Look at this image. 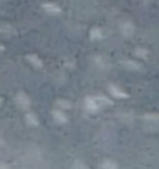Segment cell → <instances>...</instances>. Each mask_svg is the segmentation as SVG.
<instances>
[{"label": "cell", "instance_id": "cell-1", "mask_svg": "<svg viewBox=\"0 0 159 169\" xmlns=\"http://www.w3.org/2000/svg\"><path fill=\"white\" fill-rule=\"evenodd\" d=\"M17 102L23 109H27L30 105V100L24 93H19L17 96Z\"/></svg>", "mask_w": 159, "mask_h": 169}, {"label": "cell", "instance_id": "cell-2", "mask_svg": "<svg viewBox=\"0 0 159 169\" xmlns=\"http://www.w3.org/2000/svg\"><path fill=\"white\" fill-rule=\"evenodd\" d=\"M86 107L90 112H96L100 109V105L97 103L95 98H89L88 97L86 100Z\"/></svg>", "mask_w": 159, "mask_h": 169}, {"label": "cell", "instance_id": "cell-3", "mask_svg": "<svg viewBox=\"0 0 159 169\" xmlns=\"http://www.w3.org/2000/svg\"><path fill=\"white\" fill-rule=\"evenodd\" d=\"M109 90L110 94L112 95L114 97L118 98V99H123V98H126L128 97V95L126 93H124L123 90H121L120 89H119L114 85H110L109 87Z\"/></svg>", "mask_w": 159, "mask_h": 169}, {"label": "cell", "instance_id": "cell-4", "mask_svg": "<svg viewBox=\"0 0 159 169\" xmlns=\"http://www.w3.org/2000/svg\"><path fill=\"white\" fill-rule=\"evenodd\" d=\"M27 60L31 62L32 64L34 65L35 67H37V68H42V62L40 60V58L37 56H36V55H29V56H27Z\"/></svg>", "mask_w": 159, "mask_h": 169}, {"label": "cell", "instance_id": "cell-5", "mask_svg": "<svg viewBox=\"0 0 159 169\" xmlns=\"http://www.w3.org/2000/svg\"><path fill=\"white\" fill-rule=\"evenodd\" d=\"M53 116H54V119L60 123H64L67 121L66 116L59 110H55L53 112Z\"/></svg>", "mask_w": 159, "mask_h": 169}, {"label": "cell", "instance_id": "cell-6", "mask_svg": "<svg viewBox=\"0 0 159 169\" xmlns=\"http://www.w3.org/2000/svg\"><path fill=\"white\" fill-rule=\"evenodd\" d=\"M43 8H45V10L50 13H59L61 12V9L55 4H47L43 5Z\"/></svg>", "mask_w": 159, "mask_h": 169}, {"label": "cell", "instance_id": "cell-7", "mask_svg": "<svg viewBox=\"0 0 159 169\" xmlns=\"http://www.w3.org/2000/svg\"><path fill=\"white\" fill-rule=\"evenodd\" d=\"M26 120H27V123L30 125H34V126L38 125V119L34 114L28 113L26 115Z\"/></svg>", "mask_w": 159, "mask_h": 169}, {"label": "cell", "instance_id": "cell-8", "mask_svg": "<svg viewBox=\"0 0 159 169\" xmlns=\"http://www.w3.org/2000/svg\"><path fill=\"white\" fill-rule=\"evenodd\" d=\"M123 32H124L125 35H131L133 32V27L130 24V23H126L124 24V27H123Z\"/></svg>", "mask_w": 159, "mask_h": 169}, {"label": "cell", "instance_id": "cell-9", "mask_svg": "<svg viewBox=\"0 0 159 169\" xmlns=\"http://www.w3.org/2000/svg\"><path fill=\"white\" fill-rule=\"evenodd\" d=\"M90 37L93 40L99 39L101 37V32L99 28H94L92 31L90 32Z\"/></svg>", "mask_w": 159, "mask_h": 169}, {"label": "cell", "instance_id": "cell-10", "mask_svg": "<svg viewBox=\"0 0 159 169\" xmlns=\"http://www.w3.org/2000/svg\"><path fill=\"white\" fill-rule=\"evenodd\" d=\"M125 65L130 67L131 69H136V68H138V65L134 62H131V61H128V62H125Z\"/></svg>", "mask_w": 159, "mask_h": 169}, {"label": "cell", "instance_id": "cell-11", "mask_svg": "<svg viewBox=\"0 0 159 169\" xmlns=\"http://www.w3.org/2000/svg\"><path fill=\"white\" fill-rule=\"evenodd\" d=\"M58 105L63 108H70V104L69 102H67L66 100H58Z\"/></svg>", "mask_w": 159, "mask_h": 169}, {"label": "cell", "instance_id": "cell-12", "mask_svg": "<svg viewBox=\"0 0 159 169\" xmlns=\"http://www.w3.org/2000/svg\"><path fill=\"white\" fill-rule=\"evenodd\" d=\"M146 117V119H159V115H145Z\"/></svg>", "mask_w": 159, "mask_h": 169}, {"label": "cell", "instance_id": "cell-13", "mask_svg": "<svg viewBox=\"0 0 159 169\" xmlns=\"http://www.w3.org/2000/svg\"><path fill=\"white\" fill-rule=\"evenodd\" d=\"M4 46H0V51H1L2 50H4Z\"/></svg>", "mask_w": 159, "mask_h": 169}, {"label": "cell", "instance_id": "cell-14", "mask_svg": "<svg viewBox=\"0 0 159 169\" xmlns=\"http://www.w3.org/2000/svg\"><path fill=\"white\" fill-rule=\"evenodd\" d=\"M0 103H1V100H0Z\"/></svg>", "mask_w": 159, "mask_h": 169}]
</instances>
